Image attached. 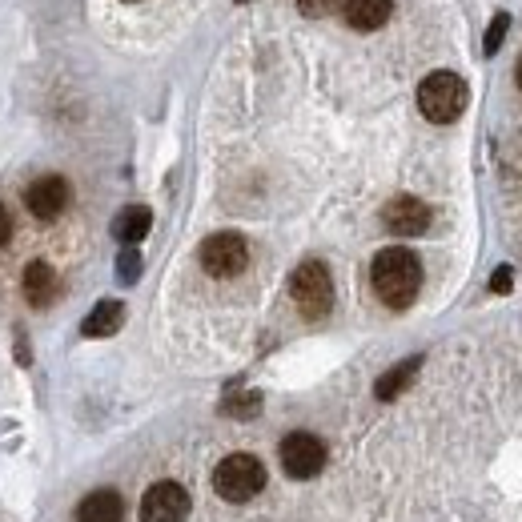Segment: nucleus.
<instances>
[{"mask_svg":"<svg viewBox=\"0 0 522 522\" xmlns=\"http://www.w3.org/2000/svg\"><path fill=\"white\" fill-rule=\"evenodd\" d=\"M374 290L378 298L390 306V310H406L414 298H418V286H422V261L406 249V245H390L374 257Z\"/></svg>","mask_w":522,"mask_h":522,"instance_id":"obj_1","label":"nucleus"},{"mask_svg":"<svg viewBox=\"0 0 522 522\" xmlns=\"http://www.w3.org/2000/svg\"><path fill=\"white\" fill-rule=\"evenodd\" d=\"M466 81L458 73H430L422 85H418V109L426 121L434 125H446V121H458L462 109H466Z\"/></svg>","mask_w":522,"mask_h":522,"instance_id":"obj_2","label":"nucleus"},{"mask_svg":"<svg viewBox=\"0 0 522 522\" xmlns=\"http://www.w3.org/2000/svg\"><path fill=\"white\" fill-rule=\"evenodd\" d=\"M261 486H266V466L253 454H229L213 470V490L225 502H249L253 494H261Z\"/></svg>","mask_w":522,"mask_h":522,"instance_id":"obj_3","label":"nucleus"},{"mask_svg":"<svg viewBox=\"0 0 522 522\" xmlns=\"http://www.w3.org/2000/svg\"><path fill=\"white\" fill-rule=\"evenodd\" d=\"M290 294H294L302 318H310V322L326 318L330 306H334V282H330V270L322 266V261H302V266L294 270V278H290Z\"/></svg>","mask_w":522,"mask_h":522,"instance_id":"obj_4","label":"nucleus"},{"mask_svg":"<svg viewBox=\"0 0 522 522\" xmlns=\"http://www.w3.org/2000/svg\"><path fill=\"white\" fill-rule=\"evenodd\" d=\"M201 266L213 278H237L249 266V245L241 233H213L201 245Z\"/></svg>","mask_w":522,"mask_h":522,"instance_id":"obj_5","label":"nucleus"},{"mask_svg":"<svg viewBox=\"0 0 522 522\" xmlns=\"http://www.w3.org/2000/svg\"><path fill=\"white\" fill-rule=\"evenodd\" d=\"M322 466H326V446H322V438H314V434H306V430L286 434V442H282V470H286L290 478H314Z\"/></svg>","mask_w":522,"mask_h":522,"instance_id":"obj_6","label":"nucleus"},{"mask_svg":"<svg viewBox=\"0 0 522 522\" xmlns=\"http://www.w3.org/2000/svg\"><path fill=\"white\" fill-rule=\"evenodd\" d=\"M189 514V494L177 482H157L141 498V522H185Z\"/></svg>","mask_w":522,"mask_h":522,"instance_id":"obj_7","label":"nucleus"},{"mask_svg":"<svg viewBox=\"0 0 522 522\" xmlns=\"http://www.w3.org/2000/svg\"><path fill=\"white\" fill-rule=\"evenodd\" d=\"M382 225L394 233V237H418L430 229V205L418 201V197H394L386 209H382Z\"/></svg>","mask_w":522,"mask_h":522,"instance_id":"obj_8","label":"nucleus"},{"mask_svg":"<svg viewBox=\"0 0 522 522\" xmlns=\"http://www.w3.org/2000/svg\"><path fill=\"white\" fill-rule=\"evenodd\" d=\"M69 197H73V193H69V181H65V177H57V173H49V177H41V181H33V185H29L25 205H29V213H33V217L53 221V217H61V213H65Z\"/></svg>","mask_w":522,"mask_h":522,"instance_id":"obj_9","label":"nucleus"},{"mask_svg":"<svg viewBox=\"0 0 522 522\" xmlns=\"http://www.w3.org/2000/svg\"><path fill=\"white\" fill-rule=\"evenodd\" d=\"M390 13H394V0H346V21L358 33L382 29L390 21Z\"/></svg>","mask_w":522,"mask_h":522,"instance_id":"obj_10","label":"nucleus"},{"mask_svg":"<svg viewBox=\"0 0 522 522\" xmlns=\"http://www.w3.org/2000/svg\"><path fill=\"white\" fill-rule=\"evenodd\" d=\"M121 518H125V502L117 490H93L77 506V522H121Z\"/></svg>","mask_w":522,"mask_h":522,"instance_id":"obj_11","label":"nucleus"},{"mask_svg":"<svg viewBox=\"0 0 522 522\" xmlns=\"http://www.w3.org/2000/svg\"><path fill=\"white\" fill-rule=\"evenodd\" d=\"M21 290L33 306H49L57 298V274L49 270V261H29L25 266V278H21Z\"/></svg>","mask_w":522,"mask_h":522,"instance_id":"obj_12","label":"nucleus"},{"mask_svg":"<svg viewBox=\"0 0 522 522\" xmlns=\"http://www.w3.org/2000/svg\"><path fill=\"white\" fill-rule=\"evenodd\" d=\"M149 225H153V213L145 205H129V209H121L113 217V237L125 241V245H137L149 233Z\"/></svg>","mask_w":522,"mask_h":522,"instance_id":"obj_13","label":"nucleus"},{"mask_svg":"<svg viewBox=\"0 0 522 522\" xmlns=\"http://www.w3.org/2000/svg\"><path fill=\"white\" fill-rule=\"evenodd\" d=\"M121 322H125V306H121V302H101V306L81 322V334H85V338H109V334L121 330Z\"/></svg>","mask_w":522,"mask_h":522,"instance_id":"obj_14","label":"nucleus"},{"mask_svg":"<svg viewBox=\"0 0 522 522\" xmlns=\"http://www.w3.org/2000/svg\"><path fill=\"white\" fill-rule=\"evenodd\" d=\"M418 366H422V358H406V362H398L390 374H382L378 378V386H374V394L382 398V402H390V398H398L410 382H414V374H418Z\"/></svg>","mask_w":522,"mask_h":522,"instance_id":"obj_15","label":"nucleus"},{"mask_svg":"<svg viewBox=\"0 0 522 522\" xmlns=\"http://www.w3.org/2000/svg\"><path fill=\"white\" fill-rule=\"evenodd\" d=\"M229 418H253L261 410V394H237V398H225L221 406Z\"/></svg>","mask_w":522,"mask_h":522,"instance_id":"obj_16","label":"nucleus"},{"mask_svg":"<svg viewBox=\"0 0 522 522\" xmlns=\"http://www.w3.org/2000/svg\"><path fill=\"white\" fill-rule=\"evenodd\" d=\"M506 29H510V13H498V17L490 21V29H486V57H494V53L502 49Z\"/></svg>","mask_w":522,"mask_h":522,"instance_id":"obj_17","label":"nucleus"},{"mask_svg":"<svg viewBox=\"0 0 522 522\" xmlns=\"http://www.w3.org/2000/svg\"><path fill=\"white\" fill-rule=\"evenodd\" d=\"M117 270H121V282H137V274H141V257H137V249H133V245H125V249H121V257H117Z\"/></svg>","mask_w":522,"mask_h":522,"instance_id":"obj_18","label":"nucleus"},{"mask_svg":"<svg viewBox=\"0 0 522 522\" xmlns=\"http://www.w3.org/2000/svg\"><path fill=\"white\" fill-rule=\"evenodd\" d=\"M298 9H302L306 17H326V13L338 9V0H298Z\"/></svg>","mask_w":522,"mask_h":522,"instance_id":"obj_19","label":"nucleus"},{"mask_svg":"<svg viewBox=\"0 0 522 522\" xmlns=\"http://www.w3.org/2000/svg\"><path fill=\"white\" fill-rule=\"evenodd\" d=\"M510 286H514V274H510V266H498V270H494V278H490V290H494V294H506Z\"/></svg>","mask_w":522,"mask_h":522,"instance_id":"obj_20","label":"nucleus"},{"mask_svg":"<svg viewBox=\"0 0 522 522\" xmlns=\"http://www.w3.org/2000/svg\"><path fill=\"white\" fill-rule=\"evenodd\" d=\"M9 237H13V213H9L5 205H0V249L9 245Z\"/></svg>","mask_w":522,"mask_h":522,"instance_id":"obj_21","label":"nucleus"},{"mask_svg":"<svg viewBox=\"0 0 522 522\" xmlns=\"http://www.w3.org/2000/svg\"><path fill=\"white\" fill-rule=\"evenodd\" d=\"M514 77H518V89H522V61H518V73H514Z\"/></svg>","mask_w":522,"mask_h":522,"instance_id":"obj_22","label":"nucleus"},{"mask_svg":"<svg viewBox=\"0 0 522 522\" xmlns=\"http://www.w3.org/2000/svg\"><path fill=\"white\" fill-rule=\"evenodd\" d=\"M237 5H245V0H237Z\"/></svg>","mask_w":522,"mask_h":522,"instance_id":"obj_23","label":"nucleus"},{"mask_svg":"<svg viewBox=\"0 0 522 522\" xmlns=\"http://www.w3.org/2000/svg\"><path fill=\"white\" fill-rule=\"evenodd\" d=\"M129 5H137V0H129Z\"/></svg>","mask_w":522,"mask_h":522,"instance_id":"obj_24","label":"nucleus"}]
</instances>
